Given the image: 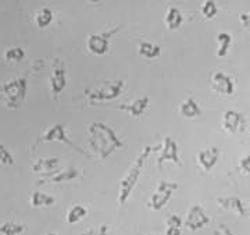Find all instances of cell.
Returning a JSON list of instances; mask_svg holds the SVG:
<instances>
[{
	"label": "cell",
	"instance_id": "cell-5",
	"mask_svg": "<svg viewBox=\"0 0 250 235\" xmlns=\"http://www.w3.org/2000/svg\"><path fill=\"white\" fill-rule=\"evenodd\" d=\"M124 85L123 80L100 82L95 89L88 90V100L90 103H96V102H110L117 99L123 93Z\"/></svg>",
	"mask_w": 250,
	"mask_h": 235
},
{
	"label": "cell",
	"instance_id": "cell-7",
	"mask_svg": "<svg viewBox=\"0 0 250 235\" xmlns=\"http://www.w3.org/2000/svg\"><path fill=\"white\" fill-rule=\"evenodd\" d=\"M124 25H118L116 28H111L110 31H104L100 34H90L86 38V49L88 52L95 56H104L110 49V41L111 38L120 32Z\"/></svg>",
	"mask_w": 250,
	"mask_h": 235
},
{
	"label": "cell",
	"instance_id": "cell-8",
	"mask_svg": "<svg viewBox=\"0 0 250 235\" xmlns=\"http://www.w3.org/2000/svg\"><path fill=\"white\" fill-rule=\"evenodd\" d=\"M50 92L52 98L57 99L62 92L67 88V70H65V63L62 57H54L52 62V71H50Z\"/></svg>",
	"mask_w": 250,
	"mask_h": 235
},
{
	"label": "cell",
	"instance_id": "cell-37",
	"mask_svg": "<svg viewBox=\"0 0 250 235\" xmlns=\"http://www.w3.org/2000/svg\"><path fill=\"white\" fill-rule=\"evenodd\" d=\"M146 235H159V234H146Z\"/></svg>",
	"mask_w": 250,
	"mask_h": 235
},
{
	"label": "cell",
	"instance_id": "cell-16",
	"mask_svg": "<svg viewBox=\"0 0 250 235\" xmlns=\"http://www.w3.org/2000/svg\"><path fill=\"white\" fill-rule=\"evenodd\" d=\"M149 103H150V98L147 95H142L139 98L134 99L131 103H125V105H121L118 110L121 111H126L131 117H139L142 116L143 113L147 110L149 107Z\"/></svg>",
	"mask_w": 250,
	"mask_h": 235
},
{
	"label": "cell",
	"instance_id": "cell-26",
	"mask_svg": "<svg viewBox=\"0 0 250 235\" xmlns=\"http://www.w3.org/2000/svg\"><path fill=\"white\" fill-rule=\"evenodd\" d=\"M4 59L9 63H20L25 59V50L22 47L18 46H13L4 52Z\"/></svg>",
	"mask_w": 250,
	"mask_h": 235
},
{
	"label": "cell",
	"instance_id": "cell-21",
	"mask_svg": "<svg viewBox=\"0 0 250 235\" xmlns=\"http://www.w3.org/2000/svg\"><path fill=\"white\" fill-rule=\"evenodd\" d=\"M179 114L185 118H195L202 114V108L199 106L196 100L192 96H189L184 100L179 106Z\"/></svg>",
	"mask_w": 250,
	"mask_h": 235
},
{
	"label": "cell",
	"instance_id": "cell-29",
	"mask_svg": "<svg viewBox=\"0 0 250 235\" xmlns=\"http://www.w3.org/2000/svg\"><path fill=\"white\" fill-rule=\"evenodd\" d=\"M166 224L167 227H174V228H181L184 226V220L181 218V216L178 214H171V216L167 217L166 220Z\"/></svg>",
	"mask_w": 250,
	"mask_h": 235
},
{
	"label": "cell",
	"instance_id": "cell-3",
	"mask_svg": "<svg viewBox=\"0 0 250 235\" xmlns=\"http://www.w3.org/2000/svg\"><path fill=\"white\" fill-rule=\"evenodd\" d=\"M49 142H62L64 145H68L71 149H74L75 152H78L82 156H86V157H90V154L83 150L82 148H80L77 144H74L71 139L67 136V132H65V126L62 124V123H57V124H53L52 127H49L46 129L45 132L42 135L39 136L35 141V144L32 145V150H35L36 148L41 144H49Z\"/></svg>",
	"mask_w": 250,
	"mask_h": 235
},
{
	"label": "cell",
	"instance_id": "cell-24",
	"mask_svg": "<svg viewBox=\"0 0 250 235\" xmlns=\"http://www.w3.org/2000/svg\"><path fill=\"white\" fill-rule=\"evenodd\" d=\"M86 214H88V209L82 206V205H75L67 212L65 221H67V224H77V223H80L82 218H85Z\"/></svg>",
	"mask_w": 250,
	"mask_h": 235
},
{
	"label": "cell",
	"instance_id": "cell-11",
	"mask_svg": "<svg viewBox=\"0 0 250 235\" xmlns=\"http://www.w3.org/2000/svg\"><path fill=\"white\" fill-rule=\"evenodd\" d=\"M208 223H210V217L206 214L205 209L200 205H193L188 212L184 226L187 227L189 231H199L205 228Z\"/></svg>",
	"mask_w": 250,
	"mask_h": 235
},
{
	"label": "cell",
	"instance_id": "cell-27",
	"mask_svg": "<svg viewBox=\"0 0 250 235\" xmlns=\"http://www.w3.org/2000/svg\"><path fill=\"white\" fill-rule=\"evenodd\" d=\"M200 13L206 20H213L218 13V6L214 0H206L203 1L202 7H200Z\"/></svg>",
	"mask_w": 250,
	"mask_h": 235
},
{
	"label": "cell",
	"instance_id": "cell-6",
	"mask_svg": "<svg viewBox=\"0 0 250 235\" xmlns=\"http://www.w3.org/2000/svg\"><path fill=\"white\" fill-rule=\"evenodd\" d=\"M178 188L179 185L177 182L166 180L159 181V184L156 187V191L153 192L152 196L149 199V209L153 210V212H160L161 209L170 202L174 192Z\"/></svg>",
	"mask_w": 250,
	"mask_h": 235
},
{
	"label": "cell",
	"instance_id": "cell-10",
	"mask_svg": "<svg viewBox=\"0 0 250 235\" xmlns=\"http://www.w3.org/2000/svg\"><path fill=\"white\" fill-rule=\"evenodd\" d=\"M171 162L175 164H181L179 160V148L178 142L171 135L164 136L163 144L160 146V154L157 157V167L161 169L163 163Z\"/></svg>",
	"mask_w": 250,
	"mask_h": 235
},
{
	"label": "cell",
	"instance_id": "cell-20",
	"mask_svg": "<svg viewBox=\"0 0 250 235\" xmlns=\"http://www.w3.org/2000/svg\"><path fill=\"white\" fill-rule=\"evenodd\" d=\"M29 203L31 206L35 209L39 208H50L56 203V198L46 193V192H41V191H34L31 193V198H29Z\"/></svg>",
	"mask_w": 250,
	"mask_h": 235
},
{
	"label": "cell",
	"instance_id": "cell-9",
	"mask_svg": "<svg viewBox=\"0 0 250 235\" xmlns=\"http://www.w3.org/2000/svg\"><path fill=\"white\" fill-rule=\"evenodd\" d=\"M246 117L241 111L236 110H225L221 118V127L229 134H242L246 129Z\"/></svg>",
	"mask_w": 250,
	"mask_h": 235
},
{
	"label": "cell",
	"instance_id": "cell-23",
	"mask_svg": "<svg viewBox=\"0 0 250 235\" xmlns=\"http://www.w3.org/2000/svg\"><path fill=\"white\" fill-rule=\"evenodd\" d=\"M54 20V13L53 10L49 9V7H42L38 13L35 14V24L36 27L41 28V29H45L46 27H49Z\"/></svg>",
	"mask_w": 250,
	"mask_h": 235
},
{
	"label": "cell",
	"instance_id": "cell-12",
	"mask_svg": "<svg viewBox=\"0 0 250 235\" xmlns=\"http://www.w3.org/2000/svg\"><path fill=\"white\" fill-rule=\"evenodd\" d=\"M210 84H211V89L220 95L231 96L235 92V82L228 74L223 71L213 72L210 78Z\"/></svg>",
	"mask_w": 250,
	"mask_h": 235
},
{
	"label": "cell",
	"instance_id": "cell-13",
	"mask_svg": "<svg viewBox=\"0 0 250 235\" xmlns=\"http://www.w3.org/2000/svg\"><path fill=\"white\" fill-rule=\"evenodd\" d=\"M220 156H221V152L217 146H208L206 149H202L199 150L196 154L197 163L199 166L205 170V171H211L215 167V164L220 160Z\"/></svg>",
	"mask_w": 250,
	"mask_h": 235
},
{
	"label": "cell",
	"instance_id": "cell-31",
	"mask_svg": "<svg viewBox=\"0 0 250 235\" xmlns=\"http://www.w3.org/2000/svg\"><path fill=\"white\" fill-rule=\"evenodd\" d=\"M82 235H108V226L102 224V226H99L96 230H89V231L83 233Z\"/></svg>",
	"mask_w": 250,
	"mask_h": 235
},
{
	"label": "cell",
	"instance_id": "cell-36",
	"mask_svg": "<svg viewBox=\"0 0 250 235\" xmlns=\"http://www.w3.org/2000/svg\"><path fill=\"white\" fill-rule=\"evenodd\" d=\"M0 93H3V86L0 85Z\"/></svg>",
	"mask_w": 250,
	"mask_h": 235
},
{
	"label": "cell",
	"instance_id": "cell-22",
	"mask_svg": "<svg viewBox=\"0 0 250 235\" xmlns=\"http://www.w3.org/2000/svg\"><path fill=\"white\" fill-rule=\"evenodd\" d=\"M215 41H217V52H215V56L223 59V57H227L228 53H229V49H231V45H232V36L228 32H220L218 35L215 36Z\"/></svg>",
	"mask_w": 250,
	"mask_h": 235
},
{
	"label": "cell",
	"instance_id": "cell-17",
	"mask_svg": "<svg viewBox=\"0 0 250 235\" xmlns=\"http://www.w3.org/2000/svg\"><path fill=\"white\" fill-rule=\"evenodd\" d=\"M182 22H184V16H182L181 10L175 6H170L166 11V16H164L166 28L170 31H177L182 25Z\"/></svg>",
	"mask_w": 250,
	"mask_h": 235
},
{
	"label": "cell",
	"instance_id": "cell-4",
	"mask_svg": "<svg viewBox=\"0 0 250 235\" xmlns=\"http://www.w3.org/2000/svg\"><path fill=\"white\" fill-rule=\"evenodd\" d=\"M28 80L27 77H20L9 81L3 86V96L6 106L10 110H17L27 98Z\"/></svg>",
	"mask_w": 250,
	"mask_h": 235
},
{
	"label": "cell",
	"instance_id": "cell-32",
	"mask_svg": "<svg viewBox=\"0 0 250 235\" xmlns=\"http://www.w3.org/2000/svg\"><path fill=\"white\" fill-rule=\"evenodd\" d=\"M214 235H235V234H233V231L229 228V227L225 226V224H221V226L218 227V228L214 231Z\"/></svg>",
	"mask_w": 250,
	"mask_h": 235
},
{
	"label": "cell",
	"instance_id": "cell-33",
	"mask_svg": "<svg viewBox=\"0 0 250 235\" xmlns=\"http://www.w3.org/2000/svg\"><path fill=\"white\" fill-rule=\"evenodd\" d=\"M239 21L243 28H250V11L239 14Z\"/></svg>",
	"mask_w": 250,
	"mask_h": 235
},
{
	"label": "cell",
	"instance_id": "cell-2",
	"mask_svg": "<svg viewBox=\"0 0 250 235\" xmlns=\"http://www.w3.org/2000/svg\"><path fill=\"white\" fill-rule=\"evenodd\" d=\"M154 149L156 148H153L150 145L145 146L142 152L138 154V157L135 159L132 166L129 167L128 172L118 182V196H117V200H118V205L120 206H123V205H125L128 202V199L131 196L132 191L135 190V187H136V184L139 181V177L142 174L143 166L146 163V159L150 156V153H152Z\"/></svg>",
	"mask_w": 250,
	"mask_h": 235
},
{
	"label": "cell",
	"instance_id": "cell-1",
	"mask_svg": "<svg viewBox=\"0 0 250 235\" xmlns=\"http://www.w3.org/2000/svg\"><path fill=\"white\" fill-rule=\"evenodd\" d=\"M88 144L100 160L107 159L117 149L124 146V142L116 131L102 121H93L88 127Z\"/></svg>",
	"mask_w": 250,
	"mask_h": 235
},
{
	"label": "cell",
	"instance_id": "cell-19",
	"mask_svg": "<svg viewBox=\"0 0 250 235\" xmlns=\"http://www.w3.org/2000/svg\"><path fill=\"white\" fill-rule=\"evenodd\" d=\"M138 54L147 59V60H153V59H159L161 56V46L157 43H152L147 41H142L138 43Z\"/></svg>",
	"mask_w": 250,
	"mask_h": 235
},
{
	"label": "cell",
	"instance_id": "cell-28",
	"mask_svg": "<svg viewBox=\"0 0 250 235\" xmlns=\"http://www.w3.org/2000/svg\"><path fill=\"white\" fill-rule=\"evenodd\" d=\"M0 164L4 167H11L14 164V156L4 145L0 144Z\"/></svg>",
	"mask_w": 250,
	"mask_h": 235
},
{
	"label": "cell",
	"instance_id": "cell-30",
	"mask_svg": "<svg viewBox=\"0 0 250 235\" xmlns=\"http://www.w3.org/2000/svg\"><path fill=\"white\" fill-rule=\"evenodd\" d=\"M239 170L246 175H250V154L243 156L239 160Z\"/></svg>",
	"mask_w": 250,
	"mask_h": 235
},
{
	"label": "cell",
	"instance_id": "cell-25",
	"mask_svg": "<svg viewBox=\"0 0 250 235\" xmlns=\"http://www.w3.org/2000/svg\"><path fill=\"white\" fill-rule=\"evenodd\" d=\"M25 230V224L16 221H4L0 224V235H21Z\"/></svg>",
	"mask_w": 250,
	"mask_h": 235
},
{
	"label": "cell",
	"instance_id": "cell-14",
	"mask_svg": "<svg viewBox=\"0 0 250 235\" xmlns=\"http://www.w3.org/2000/svg\"><path fill=\"white\" fill-rule=\"evenodd\" d=\"M217 203L218 206L227 212H232L238 216L245 217L248 216V208L245 205V202L241 198L231 195V196H220L217 198Z\"/></svg>",
	"mask_w": 250,
	"mask_h": 235
},
{
	"label": "cell",
	"instance_id": "cell-18",
	"mask_svg": "<svg viewBox=\"0 0 250 235\" xmlns=\"http://www.w3.org/2000/svg\"><path fill=\"white\" fill-rule=\"evenodd\" d=\"M59 157H43L38 159L31 164V171L32 172H54L59 167Z\"/></svg>",
	"mask_w": 250,
	"mask_h": 235
},
{
	"label": "cell",
	"instance_id": "cell-34",
	"mask_svg": "<svg viewBox=\"0 0 250 235\" xmlns=\"http://www.w3.org/2000/svg\"><path fill=\"white\" fill-rule=\"evenodd\" d=\"M182 234V231H181V228H174V227H167V230H166V235H181Z\"/></svg>",
	"mask_w": 250,
	"mask_h": 235
},
{
	"label": "cell",
	"instance_id": "cell-35",
	"mask_svg": "<svg viewBox=\"0 0 250 235\" xmlns=\"http://www.w3.org/2000/svg\"><path fill=\"white\" fill-rule=\"evenodd\" d=\"M45 235H59L57 233H46Z\"/></svg>",
	"mask_w": 250,
	"mask_h": 235
},
{
	"label": "cell",
	"instance_id": "cell-15",
	"mask_svg": "<svg viewBox=\"0 0 250 235\" xmlns=\"http://www.w3.org/2000/svg\"><path fill=\"white\" fill-rule=\"evenodd\" d=\"M80 177V170L75 167H67L64 170L56 171L53 174H49L45 178H41L38 181V185L42 184H62V182H70Z\"/></svg>",
	"mask_w": 250,
	"mask_h": 235
}]
</instances>
